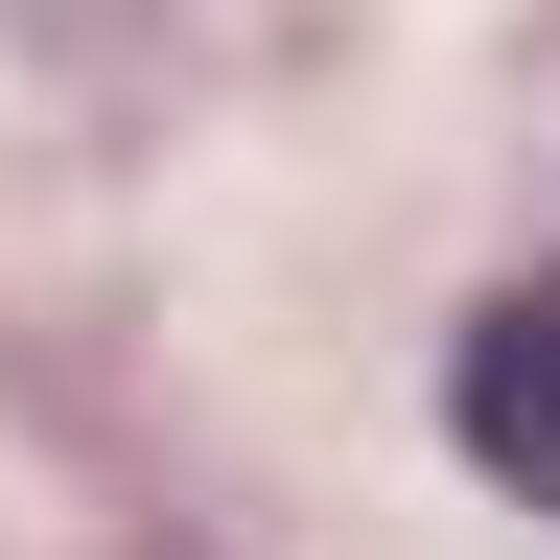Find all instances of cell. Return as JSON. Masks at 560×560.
I'll return each mask as SVG.
<instances>
[{"mask_svg":"<svg viewBox=\"0 0 560 560\" xmlns=\"http://www.w3.org/2000/svg\"><path fill=\"white\" fill-rule=\"evenodd\" d=\"M444 444L514 490V514H560V280H514V304L444 350Z\"/></svg>","mask_w":560,"mask_h":560,"instance_id":"6da1fadb","label":"cell"}]
</instances>
